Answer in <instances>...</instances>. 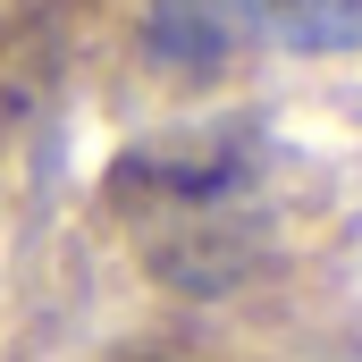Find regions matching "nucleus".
<instances>
[{
	"mask_svg": "<svg viewBox=\"0 0 362 362\" xmlns=\"http://www.w3.org/2000/svg\"><path fill=\"white\" fill-rule=\"evenodd\" d=\"M236 51H362V0H228Z\"/></svg>",
	"mask_w": 362,
	"mask_h": 362,
	"instance_id": "nucleus-1",
	"label": "nucleus"
}]
</instances>
